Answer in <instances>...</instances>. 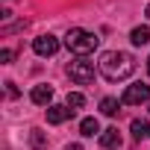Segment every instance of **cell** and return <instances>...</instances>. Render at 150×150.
I'll return each instance as SVG.
<instances>
[{
    "mask_svg": "<svg viewBox=\"0 0 150 150\" xmlns=\"http://www.w3.org/2000/svg\"><path fill=\"white\" fill-rule=\"evenodd\" d=\"M97 71L109 83H118V80H127L135 71V59L129 53H124V50H106L100 56V62H97Z\"/></svg>",
    "mask_w": 150,
    "mask_h": 150,
    "instance_id": "obj_1",
    "label": "cell"
},
{
    "mask_svg": "<svg viewBox=\"0 0 150 150\" xmlns=\"http://www.w3.org/2000/svg\"><path fill=\"white\" fill-rule=\"evenodd\" d=\"M65 44H68V50H71V53H77V56L83 59V56H88V53H94V50H97L100 38H97L94 33H88V30L74 27V30H68V35H65Z\"/></svg>",
    "mask_w": 150,
    "mask_h": 150,
    "instance_id": "obj_2",
    "label": "cell"
},
{
    "mask_svg": "<svg viewBox=\"0 0 150 150\" xmlns=\"http://www.w3.org/2000/svg\"><path fill=\"white\" fill-rule=\"evenodd\" d=\"M68 77L77 83V86H88V83L94 80V62H88L86 56L68 62Z\"/></svg>",
    "mask_w": 150,
    "mask_h": 150,
    "instance_id": "obj_3",
    "label": "cell"
},
{
    "mask_svg": "<svg viewBox=\"0 0 150 150\" xmlns=\"http://www.w3.org/2000/svg\"><path fill=\"white\" fill-rule=\"evenodd\" d=\"M150 100V86L147 83H135V86H127V91L121 94V103L124 106H141Z\"/></svg>",
    "mask_w": 150,
    "mask_h": 150,
    "instance_id": "obj_4",
    "label": "cell"
},
{
    "mask_svg": "<svg viewBox=\"0 0 150 150\" xmlns=\"http://www.w3.org/2000/svg\"><path fill=\"white\" fill-rule=\"evenodd\" d=\"M33 50L38 56H53L59 50V38L56 35H38V38H33Z\"/></svg>",
    "mask_w": 150,
    "mask_h": 150,
    "instance_id": "obj_5",
    "label": "cell"
},
{
    "mask_svg": "<svg viewBox=\"0 0 150 150\" xmlns=\"http://www.w3.org/2000/svg\"><path fill=\"white\" fill-rule=\"evenodd\" d=\"M30 100H33L35 106H53V86H47V83L35 86V88L30 91Z\"/></svg>",
    "mask_w": 150,
    "mask_h": 150,
    "instance_id": "obj_6",
    "label": "cell"
},
{
    "mask_svg": "<svg viewBox=\"0 0 150 150\" xmlns=\"http://www.w3.org/2000/svg\"><path fill=\"white\" fill-rule=\"evenodd\" d=\"M74 115V109H68V106H47V124H65L68 118Z\"/></svg>",
    "mask_w": 150,
    "mask_h": 150,
    "instance_id": "obj_7",
    "label": "cell"
},
{
    "mask_svg": "<svg viewBox=\"0 0 150 150\" xmlns=\"http://www.w3.org/2000/svg\"><path fill=\"white\" fill-rule=\"evenodd\" d=\"M100 147H106V150H118V147H121V132H118L115 127L103 129V132H100Z\"/></svg>",
    "mask_w": 150,
    "mask_h": 150,
    "instance_id": "obj_8",
    "label": "cell"
},
{
    "mask_svg": "<svg viewBox=\"0 0 150 150\" xmlns=\"http://www.w3.org/2000/svg\"><path fill=\"white\" fill-rule=\"evenodd\" d=\"M80 135H86V138L100 135V124H97V118H83V121H80Z\"/></svg>",
    "mask_w": 150,
    "mask_h": 150,
    "instance_id": "obj_9",
    "label": "cell"
},
{
    "mask_svg": "<svg viewBox=\"0 0 150 150\" xmlns=\"http://www.w3.org/2000/svg\"><path fill=\"white\" fill-rule=\"evenodd\" d=\"M129 41L135 44V47H141V44H150V27L144 24V27H135L132 33H129Z\"/></svg>",
    "mask_w": 150,
    "mask_h": 150,
    "instance_id": "obj_10",
    "label": "cell"
},
{
    "mask_svg": "<svg viewBox=\"0 0 150 150\" xmlns=\"http://www.w3.org/2000/svg\"><path fill=\"white\" fill-rule=\"evenodd\" d=\"M100 112L109 115V118H115V115L121 112V100H115V97H103V100H100Z\"/></svg>",
    "mask_w": 150,
    "mask_h": 150,
    "instance_id": "obj_11",
    "label": "cell"
},
{
    "mask_svg": "<svg viewBox=\"0 0 150 150\" xmlns=\"http://www.w3.org/2000/svg\"><path fill=\"white\" fill-rule=\"evenodd\" d=\"M147 135H150V124H147L144 118H135V121H132V138L141 141V138H147Z\"/></svg>",
    "mask_w": 150,
    "mask_h": 150,
    "instance_id": "obj_12",
    "label": "cell"
},
{
    "mask_svg": "<svg viewBox=\"0 0 150 150\" xmlns=\"http://www.w3.org/2000/svg\"><path fill=\"white\" fill-rule=\"evenodd\" d=\"M30 147H33V150H47V135H44L41 129H33V132H30Z\"/></svg>",
    "mask_w": 150,
    "mask_h": 150,
    "instance_id": "obj_13",
    "label": "cell"
},
{
    "mask_svg": "<svg viewBox=\"0 0 150 150\" xmlns=\"http://www.w3.org/2000/svg\"><path fill=\"white\" fill-rule=\"evenodd\" d=\"M65 106L77 112V109H83V106H86V97H83L80 91H71V94H68V100H65Z\"/></svg>",
    "mask_w": 150,
    "mask_h": 150,
    "instance_id": "obj_14",
    "label": "cell"
},
{
    "mask_svg": "<svg viewBox=\"0 0 150 150\" xmlns=\"http://www.w3.org/2000/svg\"><path fill=\"white\" fill-rule=\"evenodd\" d=\"M12 59H15V50H9V47H6V50H0V62H3V65H9Z\"/></svg>",
    "mask_w": 150,
    "mask_h": 150,
    "instance_id": "obj_15",
    "label": "cell"
},
{
    "mask_svg": "<svg viewBox=\"0 0 150 150\" xmlns=\"http://www.w3.org/2000/svg\"><path fill=\"white\" fill-rule=\"evenodd\" d=\"M6 94H9V97H18V88H15V83H6Z\"/></svg>",
    "mask_w": 150,
    "mask_h": 150,
    "instance_id": "obj_16",
    "label": "cell"
},
{
    "mask_svg": "<svg viewBox=\"0 0 150 150\" xmlns=\"http://www.w3.org/2000/svg\"><path fill=\"white\" fill-rule=\"evenodd\" d=\"M65 150H83V144H68Z\"/></svg>",
    "mask_w": 150,
    "mask_h": 150,
    "instance_id": "obj_17",
    "label": "cell"
},
{
    "mask_svg": "<svg viewBox=\"0 0 150 150\" xmlns=\"http://www.w3.org/2000/svg\"><path fill=\"white\" fill-rule=\"evenodd\" d=\"M147 74H150V59H147Z\"/></svg>",
    "mask_w": 150,
    "mask_h": 150,
    "instance_id": "obj_18",
    "label": "cell"
},
{
    "mask_svg": "<svg viewBox=\"0 0 150 150\" xmlns=\"http://www.w3.org/2000/svg\"><path fill=\"white\" fill-rule=\"evenodd\" d=\"M147 18H150V3H147Z\"/></svg>",
    "mask_w": 150,
    "mask_h": 150,
    "instance_id": "obj_19",
    "label": "cell"
}]
</instances>
